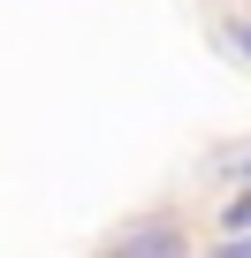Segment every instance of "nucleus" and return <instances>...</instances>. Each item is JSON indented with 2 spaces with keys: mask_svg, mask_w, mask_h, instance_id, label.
<instances>
[{
  "mask_svg": "<svg viewBox=\"0 0 251 258\" xmlns=\"http://www.w3.org/2000/svg\"><path fill=\"white\" fill-rule=\"evenodd\" d=\"M221 235H251V190L221 205Z\"/></svg>",
  "mask_w": 251,
  "mask_h": 258,
  "instance_id": "3",
  "label": "nucleus"
},
{
  "mask_svg": "<svg viewBox=\"0 0 251 258\" xmlns=\"http://www.w3.org/2000/svg\"><path fill=\"white\" fill-rule=\"evenodd\" d=\"M213 258H251V235H221V243H213Z\"/></svg>",
  "mask_w": 251,
  "mask_h": 258,
  "instance_id": "5",
  "label": "nucleus"
},
{
  "mask_svg": "<svg viewBox=\"0 0 251 258\" xmlns=\"http://www.w3.org/2000/svg\"><path fill=\"white\" fill-rule=\"evenodd\" d=\"M99 258H190V235H183V220L145 213V220H130V228H114V243H107Z\"/></svg>",
  "mask_w": 251,
  "mask_h": 258,
  "instance_id": "1",
  "label": "nucleus"
},
{
  "mask_svg": "<svg viewBox=\"0 0 251 258\" xmlns=\"http://www.w3.org/2000/svg\"><path fill=\"white\" fill-rule=\"evenodd\" d=\"M213 175H221V182H243V190H251V145H236V152H213Z\"/></svg>",
  "mask_w": 251,
  "mask_h": 258,
  "instance_id": "2",
  "label": "nucleus"
},
{
  "mask_svg": "<svg viewBox=\"0 0 251 258\" xmlns=\"http://www.w3.org/2000/svg\"><path fill=\"white\" fill-rule=\"evenodd\" d=\"M228 53H236L243 69H251V23H228Z\"/></svg>",
  "mask_w": 251,
  "mask_h": 258,
  "instance_id": "4",
  "label": "nucleus"
}]
</instances>
